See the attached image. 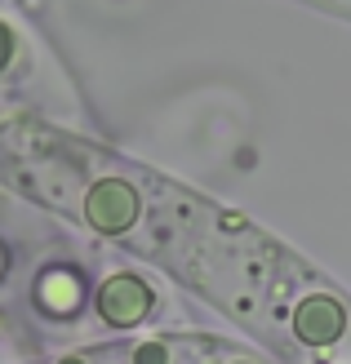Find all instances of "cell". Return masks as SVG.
Returning <instances> with one entry per match:
<instances>
[{
	"label": "cell",
	"instance_id": "1",
	"mask_svg": "<svg viewBox=\"0 0 351 364\" xmlns=\"http://www.w3.org/2000/svg\"><path fill=\"white\" fill-rule=\"evenodd\" d=\"M80 209L112 235L152 227L142 245L160 262L267 338L281 333L298 338L307 351H329L351 329V306L285 245L267 240L240 213L218 209L164 178H94Z\"/></svg>",
	"mask_w": 351,
	"mask_h": 364
},
{
	"label": "cell",
	"instance_id": "2",
	"mask_svg": "<svg viewBox=\"0 0 351 364\" xmlns=\"http://www.w3.org/2000/svg\"><path fill=\"white\" fill-rule=\"evenodd\" d=\"M223 360H231L227 342L169 333V338H142V342H120V347L67 355L58 364H223Z\"/></svg>",
	"mask_w": 351,
	"mask_h": 364
},
{
	"label": "cell",
	"instance_id": "3",
	"mask_svg": "<svg viewBox=\"0 0 351 364\" xmlns=\"http://www.w3.org/2000/svg\"><path fill=\"white\" fill-rule=\"evenodd\" d=\"M320 5H334V9H342V14H351V0H320Z\"/></svg>",
	"mask_w": 351,
	"mask_h": 364
}]
</instances>
